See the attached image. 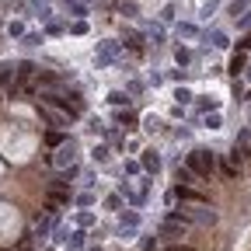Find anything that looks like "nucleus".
I'll return each mask as SVG.
<instances>
[{
    "instance_id": "nucleus-1",
    "label": "nucleus",
    "mask_w": 251,
    "mask_h": 251,
    "mask_svg": "<svg viewBox=\"0 0 251 251\" xmlns=\"http://www.w3.org/2000/svg\"><path fill=\"white\" fill-rule=\"evenodd\" d=\"M46 101L59 105L63 112H70V115H84V101H80V94H74V91H52Z\"/></svg>"
},
{
    "instance_id": "nucleus-2",
    "label": "nucleus",
    "mask_w": 251,
    "mask_h": 251,
    "mask_svg": "<svg viewBox=\"0 0 251 251\" xmlns=\"http://www.w3.org/2000/svg\"><path fill=\"white\" fill-rule=\"evenodd\" d=\"M188 168H192L199 178H209L213 168H216V161H213L209 150H192V153H188Z\"/></svg>"
},
{
    "instance_id": "nucleus-3",
    "label": "nucleus",
    "mask_w": 251,
    "mask_h": 251,
    "mask_svg": "<svg viewBox=\"0 0 251 251\" xmlns=\"http://www.w3.org/2000/svg\"><path fill=\"white\" fill-rule=\"evenodd\" d=\"M185 227H188V216H185V213H171L164 224H161V234H168V237H181Z\"/></svg>"
},
{
    "instance_id": "nucleus-4",
    "label": "nucleus",
    "mask_w": 251,
    "mask_h": 251,
    "mask_svg": "<svg viewBox=\"0 0 251 251\" xmlns=\"http://www.w3.org/2000/svg\"><path fill=\"white\" fill-rule=\"evenodd\" d=\"M171 196H175V199H185V202H196V206H206V196H202V192H196V188H188V185L171 188Z\"/></svg>"
},
{
    "instance_id": "nucleus-5",
    "label": "nucleus",
    "mask_w": 251,
    "mask_h": 251,
    "mask_svg": "<svg viewBox=\"0 0 251 251\" xmlns=\"http://www.w3.org/2000/svg\"><path fill=\"white\" fill-rule=\"evenodd\" d=\"M42 115H46V119H49L52 126H70V119H74L70 112H59V108H56L52 101H46V105H42Z\"/></svg>"
},
{
    "instance_id": "nucleus-6",
    "label": "nucleus",
    "mask_w": 251,
    "mask_h": 251,
    "mask_svg": "<svg viewBox=\"0 0 251 251\" xmlns=\"http://www.w3.org/2000/svg\"><path fill=\"white\" fill-rule=\"evenodd\" d=\"M115 56H119V42H101V46H98V56H94V59H98V67H108Z\"/></svg>"
},
{
    "instance_id": "nucleus-7",
    "label": "nucleus",
    "mask_w": 251,
    "mask_h": 251,
    "mask_svg": "<svg viewBox=\"0 0 251 251\" xmlns=\"http://www.w3.org/2000/svg\"><path fill=\"white\" fill-rule=\"evenodd\" d=\"M52 164H56V168H67V164H74V143L59 147V153L52 157Z\"/></svg>"
},
{
    "instance_id": "nucleus-8",
    "label": "nucleus",
    "mask_w": 251,
    "mask_h": 251,
    "mask_svg": "<svg viewBox=\"0 0 251 251\" xmlns=\"http://www.w3.org/2000/svg\"><path fill=\"white\" fill-rule=\"evenodd\" d=\"M188 220H196V224H202V227H209L213 220H216V213L213 209H196V213H185Z\"/></svg>"
},
{
    "instance_id": "nucleus-9",
    "label": "nucleus",
    "mask_w": 251,
    "mask_h": 251,
    "mask_svg": "<svg viewBox=\"0 0 251 251\" xmlns=\"http://www.w3.org/2000/svg\"><path fill=\"white\" fill-rule=\"evenodd\" d=\"M143 168H147V171H157V168H161V157H157L153 150H147V153H143Z\"/></svg>"
},
{
    "instance_id": "nucleus-10",
    "label": "nucleus",
    "mask_w": 251,
    "mask_h": 251,
    "mask_svg": "<svg viewBox=\"0 0 251 251\" xmlns=\"http://www.w3.org/2000/svg\"><path fill=\"white\" fill-rule=\"evenodd\" d=\"M241 70H244V52H237V56H234V59H230V74H234V77H237V74H241Z\"/></svg>"
},
{
    "instance_id": "nucleus-11",
    "label": "nucleus",
    "mask_w": 251,
    "mask_h": 251,
    "mask_svg": "<svg viewBox=\"0 0 251 251\" xmlns=\"http://www.w3.org/2000/svg\"><path fill=\"white\" fill-rule=\"evenodd\" d=\"M91 157H94L98 164H105V161H108V147H94V150H91Z\"/></svg>"
},
{
    "instance_id": "nucleus-12",
    "label": "nucleus",
    "mask_w": 251,
    "mask_h": 251,
    "mask_svg": "<svg viewBox=\"0 0 251 251\" xmlns=\"http://www.w3.org/2000/svg\"><path fill=\"white\" fill-rule=\"evenodd\" d=\"M119 122L126 126V129H133V126H136V115H133V112H119Z\"/></svg>"
},
{
    "instance_id": "nucleus-13",
    "label": "nucleus",
    "mask_w": 251,
    "mask_h": 251,
    "mask_svg": "<svg viewBox=\"0 0 251 251\" xmlns=\"http://www.w3.org/2000/svg\"><path fill=\"white\" fill-rule=\"evenodd\" d=\"M126 46H129L133 52H143V46H140V35H133V31H129V35H126Z\"/></svg>"
},
{
    "instance_id": "nucleus-14",
    "label": "nucleus",
    "mask_w": 251,
    "mask_h": 251,
    "mask_svg": "<svg viewBox=\"0 0 251 251\" xmlns=\"http://www.w3.org/2000/svg\"><path fill=\"white\" fill-rule=\"evenodd\" d=\"M209 39H213V46H220V49L227 46V35H224V31H209Z\"/></svg>"
},
{
    "instance_id": "nucleus-15",
    "label": "nucleus",
    "mask_w": 251,
    "mask_h": 251,
    "mask_svg": "<svg viewBox=\"0 0 251 251\" xmlns=\"http://www.w3.org/2000/svg\"><path fill=\"white\" fill-rule=\"evenodd\" d=\"M119 220H122V230H126V227H136V213H122Z\"/></svg>"
},
{
    "instance_id": "nucleus-16",
    "label": "nucleus",
    "mask_w": 251,
    "mask_h": 251,
    "mask_svg": "<svg viewBox=\"0 0 251 251\" xmlns=\"http://www.w3.org/2000/svg\"><path fill=\"white\" fill-rule=\"evenodd\" d=\"M178 35H185V39H192V35H196V28H192V25H181V28H178Z\"/></svg>"
},
{
    "instance_id": "nucleus-17",
    "label": "nucleus",
    "mask_w": 251,
    "mask_h": 251,
    "mask_svg": "<svg viewBox=\"0 0 251 251\" xmlns=\"http://www.w3.org/2000/svg\"><path fill=\"white\" fill-rule=\"evenodd\" d=\"M175 59H178V67H185V63H188V49H178Z\"/></svg>"
},
{
    "instance_id": "nucleus-18",
    "label": "nucleus",
    "mask_w": 251,
    "mask_h": 251,
    "mask_svg": "<svg viewBox=\"0 0 251 251\" xmlns=\"http://www.w3.org/2000/svg\"><path fill=\"white\" fill-rule=\"evenodd\" d=\"M59 140H63L59 133H49V136H46V143H49V147H59Z\"/></svg>"
},
{
    "instance_id": "nucleus-19",
    "label": "nucleus",
    "mask_w": 251,
    "mask_h": 251,
    "mask_svg": "<svg viewBox=\"0 0 251 251\" xmlns=\"http://www.w3.org/2000/svg\"><path fill=\"white\" fill-rule=\"evenodd\" d=\"M84 244V234H70V248H80Z\"/></svg>"
},
{
    "instance_id": "nucleus-20",
    "label": "nucleus",
    "mask_w": 251,
    "mask_h": 251,
    "mask_svg": "<svg viewBox=\"0 0 251 251\" xmlns=\"http://www.w3.org/2000/svg\"><path fill=\"white\" fill-rule=\"evenodd\" d=\"M143 251H161V248H157L153 241H147V244H143Z\"/></svg>"
},
{
    "instance_id": "nucleus-21",
    "label": "nucleus",
    "mask_w": 251,
    "mask_h": 251,
    "mask_svg": "<svg viewBox=\"0 0 251 251\" xmlns=\"http://www.w3.org/2000/svg\"><path fill=\"white\" fill-rule=\"evenodd\" d=\"M168 251H192V248H181V244H175V248H168Z\"/></svg>"
}]
</instances>
